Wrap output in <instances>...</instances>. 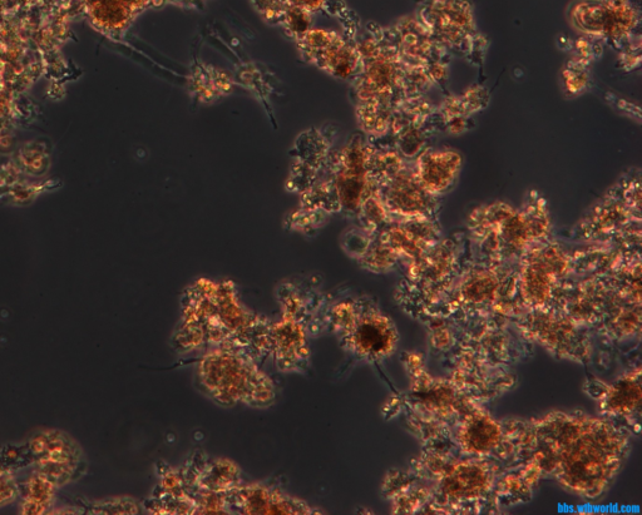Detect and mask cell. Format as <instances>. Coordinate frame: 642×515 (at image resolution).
Segmentation results:
<instances>
[{
	"label": "cell",
	"mask_w": 642,
	"mask_h": 515,
	"mask_svg": "<svg viewBox=\"0 0 642 515\" xmlns=\"http://www.w3.org/2000/svg\"><path fill=\"white\" fill-rule=\"evenodd\" d=\"M587 66H589V64L577 61V59H572V62L567 64L564 69L562 79H564L565 91L569 93L570 96H579L580 93L589 87L590 74L587 72Z\"/></svg>",
	"instance_id": "cell-24"
},
{
	"label": "cell",
	"mask_w": 642,
	"mask_h": 515,
	"mask_svg": "<svg viewBox=\"0 0 642 515\" xmlns=\"http://www.w3.org/2000/svg\"><path fill=\"white\" fill-rule=\"evenodd\" d=\"M464 285L463 294L469 301L483 302L496 291L497 280L491 271H476Z\"/></svg>",
	"instance_id": "cell-23"
},
{
	"label": "cell",
	"mask_w": 642,
	"mask_h": 515,
	"mask_svg": "<svg viewBox=\"0 0 642 515\" xmlns=\"http://www.w3.org/2000/svg\"><path fill=\"white\" fill-rule=\"evenodd\" d=\"M33 463L37 472L46 475L59 488L81 477L85 460L83 452L57 453L41 455L34 458Z\"/></svg>",
	"instance_id": "cell-19"
},
{
	"label": "cell",
	"mask_w": 642,
	"mask_h": 515,
	"mask_svg": "<svg viewBox=\"0 0 642 515\" xmlns=\"http://www.w3.org/2000/svg\"><path fill=\"white\" fill-rule=\"evenodd\" d=\"M547 423L551 445L540 467L571 492L589 498L604 492L624 460V435L601 420L564 414Z\"/></svg>",
	"instance_id": "cell-1"
},
{
	"label": "cell",
	"mask_w": 642,
	"mask_h": 515,
	"mask_svg": "<svg viewBox=\"0 0 642 515\" xmlns=\"http://www.w3.org/2000/svg\"><path fill=\"white\" fill-rule=\"evenodd\" d=\"M523 257L521 290L528 304L540 306L546 302L569 266V257L561 246L551 241L533 247Z\"/></svg>",
	"instance_id": "cell-10"
},
{
	"label": "cell",
	"mask_w": 642,
	"mask_h": 515,
	"mask_svg": "<svg viewBox=\"0 0 642 515\" xmlns=\"http://www.w3.org/2000/svg\"><path fill=\"white\" fill-rule=\"evenodd\" d=\"M640 207V172L631 171L591 207L589 214L577 226L579 234L585 239H599L619 234L631 225H640Z\"/></svg>",
	"instance_id": "cell-7"
},
{
	"label": "cell",
	"mask_w": 642,
	"mask_h": 515,
	"mask_svg": "<svg viewBox=\"0 0 642 515\" xmlns=\"http://www.w3.org/2000/svg\"><path fill=\"white\" fill-rule=\"evenodd\" d=\"M206 0H169V4L172 6L182 7V8H199L204 6Z\"/></svg>",
	"instance_id": "cell-30"
},
{
	"label": "cell",
	"mask_w": 642,
	"mask_h": 515,
	"mask_svg": "<svg viewBox=\"0 0 642 515\" xmlns=\"http://www.w3.org/2000/svg\"><path fill=\"white\" fill-rule=\"evenodd\" d=\"M227 510H237L241 514H313V509L304 502L290 498L263 487L249 485L246 488H235L226 493Z\"/></svg>",
	"instance_id": "cell-13"
},
{
	"label": "cell",
	"mask_w": 642,
	"mask_h": 515,
	"mask_svg": "<svg viewBox=\"0 0 642 515\" xmlns=\"http://www.w3.org/2000/svg\"><path fill=\"white\" fill-rule=\"evenodd\" d=\"M190 86L196 98L206 103L227 96L232 82L226 72L214 67H204L192 74Z\"/></svg>",
	"instance_id": "cell-21"
},
{
	"label": "cell",
	"mask_w": 642,
	"mask_h": 515,
	"mask_svg": "<svg viewBox=\"0 0 642 515\" xmlns=\"http://www.w3.org/2000/svg\"><path fill=\"white\" fill-rule=\"evenodd\" d=\"M299 51L306 61L343 81H353L360 67L357 43L337 32L310 28L298 41Z\"/></svg>",
	"instance_id": "cell-8"
},
{
	"label": "cell",
	"mask_w": 642,
	"mask_h": 515,
	"mask_svg": "<svg viewBox=\"0 0 642 515\" xmlns=\"http://www.w3.org/2000/svg\"><path fill=\"white\" fill-rule=\"evenodd\" d=\"M378 188L390 220L437 219L441 198L424 190L411 162L379 183Z\"/></svg>",
	"instance_id": "cell-9"
},
{
	"label": "cell",
	"mask_w": 642,
	"mask_h": 515,
	"mask_svg": "<svg viewBox=\"0 0 642 515\" xmlns=\"http://www.w3.org/2000/svg\"><path fill=\"white\" fill-rule=\"evenodd\" d=\"M360 67L352 96L360 130L365 136L388 135L395 108L406 98L404 69L387 33H369L357 42Z\"/></svg>",
	"instance_id": "cell-3"
},
{
	"label": "cell",
	"mask_w": 642,
	"mask_h": 515,
	"mask_svg": "<svg viewBox=\"0 0 642 515\" xmlns=\"http://www.w3.org/2000/svg\"><path fill=\"white\" fill-rule=\"evenodd\" d=\"M265 22L283 28L295 42L313 28V13L294 6L288 0H251Z\"/></svg>",
	"instance_id": "cell-17"
},
{
	"label": "cell",
	"mask_w": 642,
	"mask_h": 515,
	"mask_svg": "<svg viewBox=\"0 0 642 515\" xmlns=\"http://www.w3.org/2000/svg\"><path fill=\"white\" fill-rule=\"evenodd\" d=\"M86 3L96 26L118 36L147 9L167 6L169 0H86Z\"/></svg>",
	"instance_id": "cell-14"
},
{
	"label": "cell",
	"mask_w": 642,
	"mask_h": 515,
	"mask_svg": "<svg viewBox=\"0 0 642 515\" xmlns=\"http://www.w3.org/2000/svg\"><path fill=\"white\" fill-rule=\"evenodd\" d=\"M462 99L464 110H466L467 115L472 117L476 113L485 110L490 103V92L487 91L485 87L482 86H471L466 89L463 93L459 94Z\"/></svg>",
	"instance_id": "cell-26"
},
{
	"label": "cell",
	"mask_w": 642,
	"mask_h": 515,
	"mask_svg": "<svg viewBox=\"0 0 642 515\" xmlns=\"http://www.w3.org/2000/svg\"><path fill=\"white\" fill-rule=\"evenodd\" d=\"M641 383L640 373L625 376L614 385L606 386L601 393L602 410L614 417L627 418L640 408Z\"/></svg>",
	"instance_id": "cell-18"
},
{
	"label": "cell",
	"mask_w": 642,
	"mask_h": 515,
	"mask_svg": "<svg viewBox=\"0 0 642 515\" xmlns=\"http://www.w3.org/2000/svg\"><path fill=\"white\" fill-rule=\"evenodd\" d=\"M502 425L485 413H474L457 432L458 444L467 454H490L502 443Z\"/></svg>",
	"instance_id": "cell-16"
},
{
	"label": "cell",
	"mask_w": 642,
	"mask_h": 515,
	"mask_svg": "<svg viewBox=\"0 0 642 515\" xmlns=\"http://www.w3.org/2000/svg\"><path fill=\"white\" fill-rule=\"evenodd\" d=\"M467 230L474 245L491 260L522 257L550 241L552 219L546 198L527 193L520 209L505 201L485 203L469 212Z\"/></svg>",
	"instance_id": "cell-2"
},
{
	"label": "cell",
	"mask_w": 642,
	"mask_h": 515,
	"mask_svg": "<svg viewBox=\"0 0 642 515\" xmlns=\"http://www.w3.org/2000/svg\"><path fill=\"white\" fill-rule=\"evenodd\" d=\"M21 495V489L13 478L11 469L0 462V507L11 504Z\"/></svg>",
	"instance_id": "cell-28"
},
{
	"label": "cell",
	"mask_w": 642,
	"mask_h": 515,
	"mask_svg": "<svg viewBox=\"0 0 642 515\" xmlns=\"http://www.w3.org/2000/svg\"><path fill=\"white\" fill-rule=\"evenodd\" d=\"M332 324L345 350L369 361L393 354L398 334L393 321L365 301H343L335 305Z\"/></svg>",
	"instance_id": "cell-6"
},
{
	"label": "cell",
	"mask_w": 642,
	"mask_h": 515,
	"mask_svg": "<svg viewBox=\"0 0 642 515\" xmlns=\"http://www.w3.org/2000/svg\"><path fill=\"white\" fill-rule=\"evenodd\" d=\"M491 474L481 462H457L441 474L439 489L453 500H472L491 489Z\"/></svg>",
	"instance_id": "cell-15"
},
{
	"label": "cell",
	"mask_w": 642,
	"mask_h": 515,
	"mask_svg": "<svg viewBox=\"0 0 642 515\" xmlns=\"http://www.w3.org/2000/svg\"><path fill=\"white\" fill-rule=\"evenodd\" d=\"M57 488L51 479L36 470L24 484L19 512L24 515L49 514L56 500Z\"/></svg>",
	"instance_id": "cell-20"
},
{
	"label": "cell",
	"mask_w": 642,
	"mask_h": 515,
	"mask_svg": "<svg viewBox=\"0 0 642 515\" xmlns=\"http://www.w3.org/2000/svg\"><path fill=\"white\" fill-rule=\"evenodd\" d=\"M93 514H137L140 508L131 498H112L92 505Z\"/></svg>",
	"instance_id": "cell-27"
},
{
	"label": "cell",
	"mask_w": 642,
	"mask_h": 515,
	"mask_svg": "<svg viewBox=\"0 0 642 515\" xmlns=\"http://www.w3.org/2000/svg\"><path fill=\"white\" fill-rule=\"evenodd\" d=\"M444 128L449 133V135H462L469 128V118L468 117H456L452 120L443 123Z\"/></svg>",
	"instance_id": "cell-29"
},
{
	"label": "cell",
	"mask_w": 642,
	"mask_h": 515,
	"mask_svg": "<svg viewBox=\"0 0 642 515\" xmlns=\"http://www.w3.org/2000/svg\"><path fill=\"white\" fill-rule=\"evenodd\" d=\"M289 3L310 13H325L347 19V7L343 0H288Z\"/></svg>",
	"instance_id": "cell-25"
},
{
	"label": "cell",
	"mask_w": 642,
	"mask_h": 515,
	"mask_svg": "<svg viewBox=\"0 0 642 515\" xmlns=\"http://www.w3.org/2000/svg\"><path fill=\"white\" fill-rule=\"evenodd\" d=\"M201 389L217 404L244 403L265 408L273 404L274 388L268 376L234 351H212L200 361Z\"/></svg>",
	"instance_id": "cell-5"
},
{
	"label": "cell",
	"mask_w": 642,
	"mask_h": 515,
	"mask_svg": "<svg viewBox=\"0 0 642 515\" xmlns=\"http://www.w3.org/2000/svg\"><path fill=\"white\" fill-rule=\"evenodd\" d=\"M240 473L237 467L227 460L215 462L202 473L200 485L209 493L226 494L237 488Z\"/></svg>",
	"instance_id": "cell-22"
},
{
	"label": "cell",
	"mask_w": 642,
	"mask_h": 515,
	"mask_svg": "<svg viewBox=\"0 0 642 515\" xmlns=\"http://www.w3.org/2000/svg\"><path fill=\"white\" fill-rule=\"evenodd\" d=\"M375 236L399 260H416L442 239L437 219L389 220Z\"/></svg>",
	"instance_id": "cell-11"
},
{
	"label": "cell",
	"mask_w": 642,
	"mask_h": 515,
	"mask_svg": "<svg viewBox=\"0 0 642 515\" xmlns=\"http://www.w3.org/2000/svg\"><path fill=\"white\" fill-rule=\"evenodd\" d=\"M412 166L424 190L442 198L456 187L463 168V156L451 147H428Z\"/></svg>",
	"instance_id": "cell-12"
},
{
	"label": "cell",
	"mask_w": 642,
	"mask_h": 515,
	"mask_svg": "<svg viewBox=\"0 0 642 515\" xmlns=\"http://www.w3.org/2000/svg\"><path fill=\"white\" fill-rule=\"evenodd\" d=\"M373 143L354 136L342 150L327 158V178L304 192L309 211L343 212L357 217L360 207L379 190L372 172Z\"/></svg>",
	"instance_id": "cell-4"
}]
</instances>
